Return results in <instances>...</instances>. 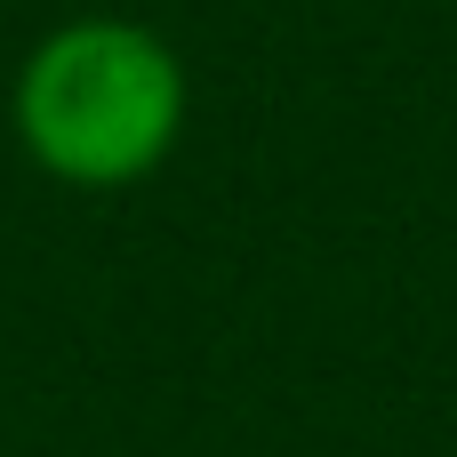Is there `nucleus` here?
I'll use <instances>...</instances> for the list:
<instances>
[{
  "instance_id": "1",
  "label": "nucleus",
  "mask_w": 457,
  "mask_h": 457,
  "mask_svg": "<svg viewBox=\"0 0 457 457\" xmlns=\"http://www.w3.org/2000/svg\"><path fill=\"white\" fill-rule=\"evenodd\" d=\"M185 129V64L129 16L56 24L16 72V137L64 185H137Z\"/></svg>"
}]
</instances>
